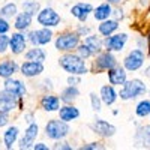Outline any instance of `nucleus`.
<instances>
[{
	"label": "nucleus",
	"instance_id": "48",
	"mask_svg": "<svg viewBox=\"0 0 150 150\" xmlns=\"http://www.w3.org/2000/svg\"><path fill=\"white\" fill-rule=\"evenodd\" d=\"M147 42H149V51H150V36L147 38Z\"/></svg>",
	"mask_w": 150,
	"mask_h": 150
},
{
	"label": "nucleus",
	"instance_id": "41",
	"mask_svg": "<svg viewBox=\"0 0 150 150\" xmlns=\"http://www.w3.org/2000/svg\"><path fill=\"white\" fill-rule=\"evenodd\" d=\"M11 123L9 112H0V128H8Z\"/></svg>",
	"mask_w": 150,
	"mask_h": 150
},
{
	"label": "nucleus",
	"instance_id": "11",
	"mask_svg": "<svg viewBox=\"0 0 150 150\" xmlns=\"http://www.w3.org/2000/svg\"><path fill=\"white\" fill-rule=\"evenodd\" d=\"M39 135V126H38L36 122H32L29 126L24 131L23 137L18 141V147L21 150H27V149H33V144L36 143V138Z\"/></svg>",
	"mask_w": 150,
	"mask_h": 150
},
{
	"label": "nucleus",
	"instance_id": "12",
	"mask_svg": "<svg viewBox=\"0 0 150 150\" xmlns=\"http://www.w3.org/2000/svg\"><path fill=\"white\" fill-rule=\"evenodd\" d=\"M90 129L96 135L102 137V138H111V137H114L116 132H117V128L114 125L104 120V119H95L93 123L90 125Z\"/></svg>",
	"mask_w": 150,
	"mask_h": 150
},
{
	"label": "nucleus",
	"instance_id": "20",
	"mask_svg": "<svg viewBox=\"0 0 150 150\" xmlns=\"http://www.w3.org/2000/svg\"><path fill=\"white\" fill-rule=\"evenodd\" d=\"M57 114H59V117H60L62 120L71 123V122H74V120L80 119L81 111L75 107L74 104H63V105L60 107V110L57 111Z\"/></svg>",
	"mask_w": 150,
	"mask_h": 150
},
{
	"label": "nucleus",
	"instance_id": "31",
	"mask_svg": "<svg viewBox=\"0 0 150 150\" xmlns=\"http://www.w3.org/2000/svg\"><path fill=\"white\" fill-rule=\"evenodd\" d=\"M21 8L24 12H27L29 15L32 17H36L38 14H39V11L42 9L39 2H36V0H24V2L21 3Z\"/></svg>",
	"mask_w": 150,
	"mask_h": 150
},
{
	"label": "nucleus",
	"instance_id": "35",
	"mask_svg": "<svg viewBox=\"0 0 150 150\" xmlns=\"http://www.w3.org/2000/svg\"><path fill=\"white\" fill-rule=\"evenodd\" d=\"M9 50V35L0 33V54H5Z\"/></svg>",
	"mask_w": 150,
	"mask_h": 150
},
{
	"label": "nucleus",
	"instance_id": "33",
	"mask_svg": "<svg viewBox=\"0 0 150 150\" xmlns=\"http://www.w3.org/2000/svg\"><path fill=\"white\" fill-rule=\"evenodd\" d=\"M89 98H90V105H92V110L95 111V112H99L102 110V105H104V102H102V99H101V95H96L95 92H90V95H89Z\"/></svg>",
	"mask_w": 150,
	"mask_h": 150
},
{
	"label": "nucleus",
	"instance_id": "40",
	"mask_svg": "<svg viewBox=\"0 0 150 150\" xmlns=\"http://www.w3.org/2000/svg\"><path fill=\"white\" fill-rule=\"evenodd\" d=\"M11 30V23L8 18L0 15V33H8Z\"/></svg>",
	"mask_w": 150,
	"mask_h": 150
},
{
	"label": "nucleus",
	"instance_id": "46",
	"mask_svg": "<svg viewBox=\"0 0 150 150\" xmlns=\"http://www.w3.org/2000/svg\"><path fill=\"white\" fill-rule=\"evenodd\" d=\"M143 74H144V77L150 78V66H147V68L144 69V72H143Z\"/></svg>",
	"mask_w": 150,
	"mask_h": 150
},
{
	"label": "nucleus",
	"instance_id": "13",
	"mask_svg": "<svg viewBox=\"0 0 150 150\" xmlns=\"http://www.w3.org/2000/svg\"><path fill=\"white\" fill-rule=\"evenodd\" d=\"M45 66L44 62H33V60H24L20 65V74L24 78H36L44 72Z\"/></svg>",
	"mask_w": 150,
	"mask_h": 150
},
{
	"label": "nucleus",
	"instance_id": "29",
	"mask_svg": "<svg viewBox=\"0 0 150 150\" xmlns=\"http://www.w3.org/2000/svg\"><path fill=\"white\" fill-rule=\"evenodd\" d=\"M24 59L26 60H33V62H45L47 60V51L42 47H33L27 48L24 53Z\"/></svg>",
	"mask_w": 150,
	"mask_h": 150
},
{
	"label": "nucleus",
	"instance_id": "39",
	"mask_svg": "<svg viewBox=\"0 0 150 150\" xmlns=\"http://www.w3.org/2000/svg\"><path fill=\"white\" fill-rule=\"evenodd\" d=\"M53 149H56V150H72V146L68 141H65V140H57L54 143Z\"/></svg>",
	"mask_w": 150,
	"mask_h": 150
},
{
	"label": "nucleus",
	"instance_id": "8",
	"mask_svg": "<svg viewBox=\"0 0 150 150\" xmlns=\"http://www.w3.org/2000/svg\"><path fill=\"white\" fill-rule=\"evenodd\" d=\"M53 36L54 35H53L51 29L41 26L39 29L30 30L27 33V39H29L30 45H33V47H45L53 41Z\"/></svg>",
	"mask_w": 150,
	"mask_h": 150
},
{
	"label": "nucleus",
	"instance_id": "38",
	"mask_svg": "<svg viewBox=\"0 0 150 150\" xmlns=\"http://www.w3.org/2000/svg\"><path fill=\"white\" fill-rule=\"evenodd\" d=\"M39 89H41L44 93H50V92H51V90L54 89V84H53V81L50 80V78H45V80L41 83Z\"/></svg>",
	"mask_w": 150,
	"mask_h": 150
},
{
	"label": "nucleus",
	"instance_id": "50",
	"mask_svg": "<svg viewBox=\"0 0 150 150\" xmlns=\"http://www.w3.org/2000/svg\"><path fill=\"white\" fill-rule=\"evenodd\" d=\"M149 95H150V93H149Z\"/></svg>",
	"mask_w": 150,
	"mask_h": 150
},
{
	"label": "nucleus",
	"instance_id": "25",
	"mask_svg": "<svg viewBox=\"0 0 150 150\" xmlns=\"http://www.w3.org/2000/svg\"><path fill=\"white\" fill-rule=\"evenodd\" d=\"M59 96H60L62 104H74L80 96V89H78V86H69L68 84L65 89L60 92Z\"/></svg>",
	"mask_w": 150,
	"mask_h": 150
},
{
	"label": "nucleus",
	"instance_id": "23",
	"mask_svg": "<svg viewBox=\"0 0 150 150\" xmlns=\"http://www.w3.org/2000/svg\"><path fill=\"white\" fill-rule=\"evenodd\" d=\"M119 21L114 20V18H108V20H104V21H99L98 24V33L101 35L102 38H107L112 33H116L119 30Z\"/></svg>",
	"mask_w": 150,
	"mask_h": 150
},
{
	"label": "nucleus",
	"instance_id": "37",
	"mask_svg": "<svg viewBox=\"0 0 150 150\" xmlns=\"http://www.w3.org/2000/svg\"><path fill=\"white\" fill-rule=\"evenodd\" d=\"M105 146L101 143V141H92V143H87V144H83L80 149L81 150H101L104 149Z\"/></svg>",
	"mask_w": 150,
	"mask_h": 150
},
{
	"label": "nucleus",
	"instance_id": "3",
	"mask_svg": "<svg viewBox=\"0 0 150 150\" xmlns=\"http://www.w3.org/2000/svg\"><path fill=\"white\" fill-rule=\"evenodd\" d=\"M81 44V36L75 30H65L54 39V48L60 53L75 51Z\"/></svg>",
	"mask_w": 150,
	"mask_h": 150
},
{
	"label": "nucleus",
	"instance_id": "47",
	"mask_svg": "<svg viewBox=\"0 0 150 150\" xmlns=\"http://www.w3.org/2000/svg\"><path fill=\"white\" fill-rule=\"evenodd\" d=\"M105 2H108V3H111V5H117V3L122 2V0H105Z\"/></svg>",
	"mask_w": 150,
	"mask_h": 150
},
{
	"label": "nucleus",
	"instance_id": "44",
	"mask_svg": "<svg viewBox=\"0 0 150 150\" xmlns=\"http://www.w3.org/2000/svg\"><path fill=\"white\" fill-rule=\"evenodd\" d=\"M33 150H50V147L45 143H35L33 144Z\"/></svg>",
	"mask_w": 150,
	"mask_h": 150
},
{
	"label": "nucleus",
	"instance_id": "9",
	"mask_svg": "<svg viewBox=\"0 0 150 150\" xmlns=\"http://www.w3.org/2000/svg\"><path fill=\"white\" fill-rule=\"evenodd\" d=\"M129 39L128 33L125 32H119V33H112L107 38H104V50L107 51H112V53H120L123 51L125 45H126Z\"/></svg>",
	"mask_w": 150,
	"mask_h": 150
},
{
	"label": "nucleus",
	"instance_id": "21",
	"mask_svg": "<svg viewBox=\"0 0 150 150\" xmlns=\"http://www.w3.org/2000/svg\"><path fill=\"white\" fill-rule=\"evenodd\" d=\"M20 72V65L15 60L12 59H5L0 62V78L6 80L9 77H14V75Z\"/></svg>",
	"mask_w": 150,
	"mask_h": 150
},
{
	"label": "nucleus",
	"instance_id": "30",
	"mask_svg": "<svg viewBox=\"0 0 150 150\" xmlns=\"http://www.w3.org/2000/svg\"><path fill=\"white\" fill-rule=\"evenodd\" d=\"M17 14H18V5L15 2H8V3H5L2 8H0V15L8 18V20L15 18Z\"/></svg>",
	"mask_w": 150,
	"mask_h": 150
},
{
	"label": "nucleus",
	"instance_id": "16",
	"mask_svg": "<svg viewBox=\"0 0 150 150\" xmlns=\"http://www.w3.org/2000/svg\"><path fill=\"white\" fill-rule=\"evenodd\" d=\"M20 99L2 89L0 90V112H9L11 114L14 110L20 108Z\"/></svg>",
	"mask_w": 150,
	"mask_h": 150
},
{
	"label": "nucleus",
	"instance_id": "22",
	"mask_svg": "<svg viewBox=\"0 0 150 150\" xmlns=\"http://www.w3.org/2000/svg\"><path fill=\"white\" fill-rule=\"evenodd\" d=\"M134 141L140 147H146V149L150 147V125H143V126L137 128Z\"/></svg>",
	"mask_w": 150,
	"mask_h": 150
},
{
	"label": "nucleus",
	"instance_id": "32",
	"mask_svg": "<svg viewBox=\"0 0 150 150\" xmlns=\"http://www.w3.org/2000/svg\"><path fill=\"white\" fill-rule=\"evenodd\" d=\"M135 114L140 119H146L150 116V99H141L135 107Z\"/></svg>",
	"mask_w": 150,
	"mask_h": 150
},
{
	"label": "nucleus",
	"instance_id": "10",
	"mask_svg": "<svg viewBox=\"0 0 150 150\" xmlns=\"http://www.w3.org/2000/svg\"><path fill=\"white\" fill-rule=\"evenodd\" d=\"M27 33L26 32H14L12 35H9V51L14 56H20L24 54L27 50Z\"/></svg>",
	"mask_w": 150,
	"mask_h": 150
},
{
	"label": "nucleus",
	"instance_id": "2",
	"mask_svg": "<svg viewBox=\"0 0 150 150\" xmlns=\"http://www.w3.org/2000/svg\"><path fill=\"white\" fill-rule=\"evenodd\" d=\"M146 93H147V86L144 84V81L140 78H132L126 80V83L120 86L119 98L122 101H132V99L144 96Z\"/></svg>",
	"mask_w": 150,
	"mask_h": 150
},
{
	"label": "nucleus",
	"instance_id": "1",
	"mask_svg": "<svg viewBox=\"0 0 150 150\" xmlns=\"http://www.w3.org/2000/svg\"><path fill=\"white\" fill-rule=\"evenodd\" d=\"M59 66L63 69L68 75H86L89 72V66H87L86 60L78 56L75 51L71 53H63L59 57Z\"/></svg>",
	"mask_w": 150,
	"mask_h": 150
},
{
	"label": "nucleus",
	"instance_id": "26",
	"mask_svg": "<svg viewBox=\"0 0 150 150\" xmlns=\"http://www.w3.org/2000/svg\"><path fill=\"white\" fill-rule=\"evenodd\" d=\"M20 138V128L18 126H8L6 131L3 132V144L5 149L11 150L14 147V144L18 141Z\"/></svg>",
	"mask_w": 150,
	"mask_h": 150
},
{
	"label": "nucleus",
	"instance_id": "24",
	"mask_svg": "<svg viewBox=\"0 0 150 150\" xmlns=\"http://www.w3.org/2000/svg\"><path fill=\"white\" fill-rule=\"evenodd\" d=\"M33 23V17L29 15L27 12H18L17 17L14 18V29L18 32H27Z\"/></svg>",
	"mask_w": 150,
	"mask_h": 150
},
{
	"label": "nucleus",
	"instance_id": "6",
	"mask_svg": "<svg viewBox=\"0 0 150 150\" xmlns=\"http://www.w3.org/2000/svg\"><path fill=\"white\" fill-rule=\"evenodd\" d=\"M36 23L39 24V26H42V27L54 29V27L60 26L62 17H60V14L56 9L47 6V8H42L39 11V14L36 15Z\"/></svg>",
	"mask_w": 150,
	"mask_h": 150
},
{
	"label": "nucleus",
	"instance_id": "36",
	"mask_svg": "<svg viewBox=\"0 0 150 150\" xmlns=\"http://www.w3.org/2000/svg\"><path fill=\"white\" fill-rule=\"evenodd\" d=\"M75 32H77L81 38H86V36H89L92 33V27H89L86 23H81V24H78V26H77Z\"/></svg>",
	"mask_w": 150,
	"mask_h": 150
},
{
	"label": "nucleus",
	"instance_id": "14",
	"mask_svg": "<svg viewBox=\"0 0 150 150\" xmlns=\"http://www.w3.org/2000/svg\"><path fill=\"white\" fill-rule=\"evenodd\" d=\"M3 89L6 92H9L11 95H14L15 98H24L27 93V87L21 80H17L14 77H9L6 80H3Z\"/></svg>",
	"mask_w": 150,
	"mask_h": 150
},
{
	"label": "nucleus",
	"instance_id": "43",
	"mask_svg": "<svg viewBox=\"0 0 150 150\" xmlns=\"http://www.w3.org/2000/svg\"><path fill=\"white\" fill-rule=\"evenodd\" d=\"M114 20L117 21H122L125 18V14H123V9L122 8H112V15H111Z\"/></svg>",
	"mask_w": 150,
	"mask_h": 150
},
{
	"label": "nucleus",
	"instance_id": "27",
	"mask_svg": "<svg viewBox=\"0 0 150 150\" xmlns=\"http://www.w3.org/2000/svg\"><path fill=\"white\" fill-rule=\"evenodd\" d=\"M84 44L89 45V48L92 50V53L93 56L99 54L101 51H104V39H102V36L101 35H89V36H86L84 38Z\"/></svg>",
	"mask_w": 150,
	"mask_h": 150
},
{
	"label": "nucleus",
	"instance_id": "4",
	"mask_svg": "<svg viewBox=\"0 0 150 150\" xmlns=\"http://www.w3.org/2000/svg\"><path fill=\"white\" fill-rule=\"evenodd\" d=\"M44 132H45V137L53 141H57V140H65L66 137L71 134V126L69 123L62 120L60 117L59 119H51L48 120L45 128H44Z\"/></svg>",
	"mask_w": 150,
	"mask_h": 150
},
{
	"label": "nucleus",
	"instance_id": "15",
	"mask_svg": "<svg viewBox=\"0 0 150 150\" xmlns=\"http://www.w3.org/2000/svg\"><path fill=\"white\" fill-rule=\"evenodd\" d=\"M93 5L89 3V2H78L75 3L72 8H71V15L74 18H77L80 23H86L87 18L90 17V14H93Z\"/></svg>",
	"mask_w": 150,
	"mask_h": 150
},
{
	"label": "nucleus",
	"instance_id": "28",
	"mask_svg": "<svg viewBox=\"0 0 150 150\" xmlns=\"http://www.w3.org/2000/svg\"><path fill=\"white\" fill-rule=\"evenodd\" d=\"M112 15V6L111 3L108 2H104L101 5H98L95 9H93V17L96 21H104V20H108L111 18Z\"/></svg>",
	"mask_w": 150,
	"mask_h": 150
},
{
	"label": "nucleus",
	"instance_id": "34",
	"mask_svg": "<svg viewBox=\"0 0 150 150\" xmlns=\"http://www.w3.org/2000/svg\"><path fill=\"white\" fill-rule=\"evenodd\" d=\"M75 53H77L78 56H81L84 60H89V59H92V57H93L92 50L89 48V45H87V44H84V42H81V44L78 45V48L75 50Z\"/></svg>",
	"mask_w": 150,
	"mask_h": 150
},
{
	"label": "nucleus",
	"instance_id": "5",
	"mask_svg": "<svg viewBox=\"0 0 150 150\" xmlns=\"http://www.w3.org/2000/svg\"><path fill=\"white\" fill-rule=\"evenodd\" d=\"M119 65V60L116 57V54L112 51H101L99 54L93 56L92 60V72L93 74H101V72H108L110 69H112L114 66Z\"/></svg>",
	"mask_w": 150,
	"mask_h": 150
},
{
	"label": "nucleus",
	"instance_id": "17",
	"mask_svg": "<svg viewBox=\"0 0 150 150\" xmlns=\"http://www.w3.org/2000/svg\"><path fill=\"white\" fill-rule=\"evenodd\" d=\"M60 96L57 95H53L51 92L50 93H44L42 98H41V101H39V105L44 111L47 112H57L60 110Z\"/></svg>",
	"mask_w": 150,
	"mask_h": 150
},
{
	"label": "nucleus",
	"instance_id": "45",
	"mask_svg": "<svg viewBox=\"0 0 150 150\" xmlns=\"http://www.w3.org/2000/svg\"><path fill=\"white\" fill-rule=\"evenodd\" d=\"M24 120L27 122V125H30V123L35 120V117H33V112H27V114H24Z\"/></svg>",
	"mask_w": 150,
	"mask_h": 150
},
{
	"label": "nucleus",
	"instance_id": "18",
	"mask_svg": "<svg viewBox=\"0 0 150 150\" xmlns=\"http://www.w3.org/2000/svg\"><path fill=\"white\" fill-rule=\"evenodd\" d=\"M108 83L112 86H123L128 80V71L125 69V66H114L112 69H110L108 72Z\"/></svg>",
	"mask_w": 150,
	"mask_h": 150
},
{
	"label": "nucleus",
	"instance_id": "49",
	"mask_svg": "<svg viewBox=\"0 0 150 150\" xmlns=\"http://www.w3.org/2000/svg\"><path fill=\"white\" fill-rule=\"evenodd\" d=\"M149 117H150V116H149Z\"/></svg>",
	"mask_w": 150,
	"mask_h": 150
},
{
	"label": "nucleus",
	"instance_id": "7",
	"mask_svg": "<svg viewBox=\"0 0 150 150\" xmlns=\"http://www.w3.org/2000/svg\"><path fill=\"white\" fill-rule=\"evenodd\" d=\"M146 62V53L141 48H134L126 54V57L123 59V66L128 72H135L140 71Z\"/></svg>",
	"mask_w": 150,
	"mask_h": 150
},
{
	"label": "nucleus",
	"instance_id": "19",
	"mask_svg": "<svg viewBox=\"0 0 150 150\" xmlns=\"http://www.w3.org/2000/svg\"><path fill=\"white\" fill-rule=\"evenodd\" d=\"M99 95H101V99H102V102L104 105L107 107H111V105H114L116 101L119 99V92L116 90V86H112V84H104L101 87V90H99Z\"/></svg>",
	"mask_w": 150,
	"mask_h": 150
},
{
	"label": "nucleus",
	"instance_id": "42",
	"mask_svg": "<svg viewBox=\"0 0 150 150\" xmlns=\"http://www.w3.org/2000/svg\"><path fill=\"white\" fill-rule=\"evenodd\" d=\"M66 83L69 86H78V84H81V75H68Z\"/></svg>",
	"mask_w": 150,
	"mask_h": 150
}]
</instances>
